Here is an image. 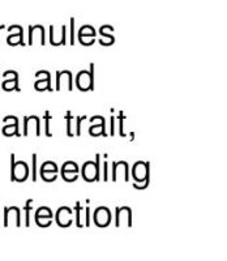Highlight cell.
I'll return each mask as SVG.
<instances>
[{
  "label": "cell",
  "instance_id": "1",
  "mask_svg": "<svg viewBox=\"0 0 227 261\" xmlns=\"http://www.w3.org/2000/svg\"><path fill=\"white\" fill-rule=\"evenodd\" d=\"M77 88L83 92L94 89V64H90V71L83 69L77 73L76 77Z\"/></svg>",
  "mask_w": 227,
  "mask_h": 261
},
{
  "label": "cell",
  "instance_id": "2",
  "mask_svg": "<svg viewBox=\"0 0 227 261\" xmlns=\"http://www.w3.org/2000/svg\"><path fill=\"white\" fill-rule=\"evenodd\" d=\"M29 176V166L24 161L15 163V154H11V179L13 181H25Z\"/></svg>",
  "mask_w": 227,
  "mask_h": 261
},
{
  "label": "cell",
  "instance_id": "3",
  "mask_svg": "<svg viewBox=\"0 0 227 261\" xmlns=\"http://www.w3.org/2000/svg\"><path fill=\"white\" fill-rule=\"evenodd\" d=\"M150 163L149 162H136L132 167V176L136 183H146L150 178V170H149Z\"/></svg>",
  "mask_w": 227,
  "mask_h": 261
},
{
  "label": "cell",
  "instance_id": "4",
  "mask_svg": "<svg viewBox=\"0 0 227 261\" xmlns=\"http://www.w3.org/2000/svg\"><path fill=\"white\" fill-rule=\"evenodd\" d=\"M97 161L95 162H89L84 163L83 166V176L86 181H94L99 179V154L95 155Z\"/></svg>",
  "mask_w": 227,
  "mask_h": 261
},
{
  "label": "cell",
  "instance_id": "5",
  "mask_svg": "<svg viewBox=\"0 0 227 261\" xmlns=\"http://www.w3.org/2000/svg\"><path fill=\"white\" fill-rule=\"evenodd\" d=\"M53 211L50 208H47V206H41L36 212V222L41 227L50 226L51 222H53Z\"/></svg>",
  "mask_w": 227,
  "mask_h": 261
},
{
  "label": "cell",
  "instance_id": "6",
  "mask_svg": "<svg viewBox=\"0 0 227 261\" xmlns=\"http://www.w3.org/2000/svg\"><path fill=\"white\" fill-rule=\"evenodd\" d=\"M95 225L99 226V227H106L111 222V213L107 208L105 206H100V208L95 209L94 217H93Z\"/></svg>",
  "mask_w": 227,
  "mask_h": 261
},
{
  "label": "cell",
  "instance_id": "7",
  "mask_svg": "<svg viewBox=\"0 0 227 261\" xmlns=\"http://www.w3.org/2000/svg\"><path fill=\"white\" fill-rule=\"evenodd\" d=\"M41 175L44 181L55 180L56 176H58V166H56V163L53 162V161L44 162L43 165H42Z\"/></svg>",
  "mask_w": 227,
  "mask_h": 261
},
{
  "label": "cell",
  "instance_id": "8",
  "mask_svg": "<svg viewBox=\"0 0 227 261\" xmlns=\"http://www.w3.org/2000/svg\"><path fill=\"white\" fill-rule=\"evenodd\" d=\"M62 176L65 181H73L79 176V166L73 161L65 162L62 169Z\"/></svg>",
  "mask_w": 227,
  "mask_h": 261
},
{
  "label": "cell",
  "instance_id": "9",
  "mask_svg": "<svg viewBox=\"0 0 227 261\" xmlns=\"http://www.w3.org/2000/svg\"><path fill=\"white\" fill-rule=\"evenodd\" d=\"M56 222L62 227H68L72 223V211L68 206H62L56 212Z\"/></svg>",
  "mask_w": 227,
  "mask_h": 261
},
{
  "label": "cell",
  "instance_id": "10",
  "mask_svg": "<svg viewBox=\"0 0 227 261\" xmlns=\"http://www.w3.org/2000/svg\"><path fill=\"white\" fill-rule=\"evenodd\" d=\"M46 80H41V81H37L36 84H34V88H36L37 90H53V88H51V76H50V72H46Z\"/></svg>",
  "mask_w": 227,
  "mask_h": 261
},
{
  "label": "cell",
  "instance_id": "11",
  "mask_svg": "<svg viewBox=\"0 0 227 261\" xmlns=\"http://www.w3.org/2000/svg\"><path fill=\"white\" fill-rule=\"evenodd\" d=\"M105 125H106V122H100L99 125H92V127L89 128V134L92 135V136H99V135H102V136H107L106 134V129H105Z\"/></svg>",
  "mask_w": 227,
  "mask_h": 261
},
{
  "label": "cell",
  "instance_id": "12",
  "mask_svg": "<svg viewBox=\"0 0 227 261\" xmlns=\"http://www.w3.org/2000/svg\"><path fill=\"white\" fill-rule=\"evenodd\" d=\"M77 36H79V38H83L84 36H88V37H92V38H94L95 29L93 27H90V25H84V27L80 28L79 33H77Z\"/></svg>",
  "mask_w": 227,
  "mask_h": 261
},
{
  "label": "cell",
  "instance_id": "13",
  "mask_svg": "<svg viewBox=\"0 0 227 261\" xmlns=\"http://www.w3.org/2000/svg\"><path fill=\"white\" fill-rule=\"evenodd\" d=\"M17 127H18V120H16L13 124H8L3 128V134L7 135V136H12L13 134H15L16 136H18Z\"/></svg>",
  "mask_w": 227,
  "mask_h": 261
},
{
  "label": "cell",
  "instance_id": "14",
  "mask_svg": "<svg viewBox=\"0 0 227 261\" xmlns=\"http://www.w3.org/2000/svg\"><path fill=\"white\" fill-rule=\"evenodd\" d=\"M65 119H68L67 134H68V136L71 137V136H72V129H71V120H72V115H71V111H68V113H67V115H65Z\"/></svg>",
  "mask_w": 227,
  "mask_h": 261
},
{
  "label": "cell",
  "instance_id": "15",
  "mask_svg": "<svg viewBox=\"0 0 227 261\" xmlns=\"http://www.w3.org/2000/svg\"><path fill=\"white\" fill-rule=\"evenodd\" d=\"M84 119H86V116H77L76 118V122H77V125H76V132H77V136H80L81 135V122H83Z\"/></svg>",
  "mask_w": 227,
  "mask_h": 261
},
{
  "label": "cell",
  "instance_id": "16",
  "mask_svg": "<svg viewBox=\"0 0 227 261\" xmlns=\"http://www.w3.org/2000/svg\"><path fill=\"white\" fill-rule=\"evenodd\" d=\"M36 165H37V154H33V181H36L37 179V171H36Z\"/></svg>",
  "mask_w": 227,
  "mask_h": 261
},
{
  "label": "cell",
  "instance_id": "17",
  "mask_svg": "<svg viewBox=\"0 0 227 261\" xmlns=\"http://www.w3.org/2000/svg\"><path fill=\"white\" fill-rule=\"evenodd\" d=\"M50 113H48V111H46V114H44V119H46V135H47L48 137L51 136V134H50V130H48V120H50Z\"/></svg>",
  "mask_w": 227,
  "mask_h": 261
},
{
  "label": "cell",
  "instance_id": "18",
  "mask_svg": "<svg viewBox=\"0 0 227 261\" xmlns=\"http://www.w3.org/2000/svg\"><path fill=\"white\" fill-rule=\"evenodd\" d=\"M74 43V18H71V45Z\"/></svg>",
  "mask_w": 227,
  "mask_h": 261
},
{
  "label": "cell",
  "instance_id": "19",
  "mask_svg": "<svg viewBox=\"0 0 227 261\" xmlns=\"http://www.w3.org/2000/svg\"><path fill=\"white\" fill-rule=\"evenodd\" d=\"M4 29V25H2V27H0V30H3Z\"/></svg>",
  "mask_w": 227,
  "mask_h": 261
}]
</instances>
